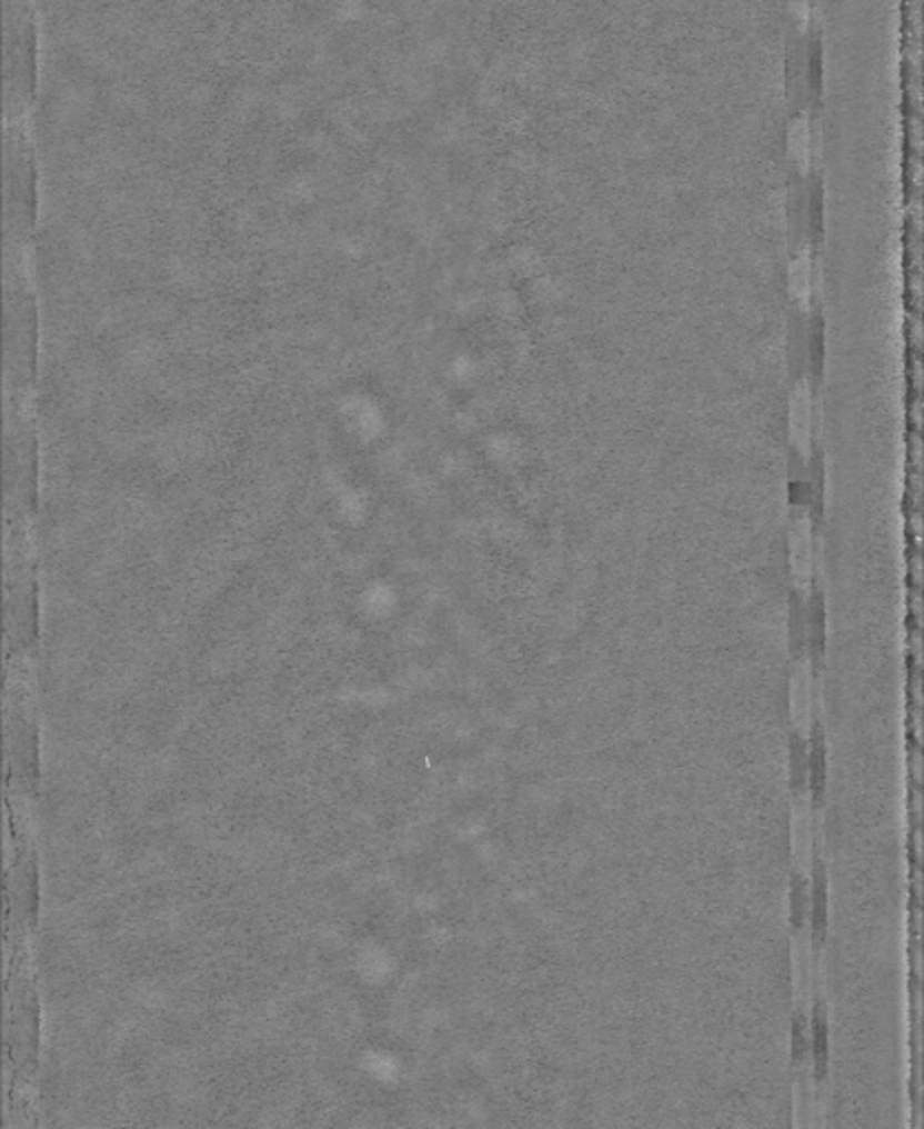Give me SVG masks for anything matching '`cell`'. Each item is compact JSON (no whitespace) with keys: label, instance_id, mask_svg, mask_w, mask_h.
I'll list each match as a JSON object with an SVG mask.
<instances>
[{"label":"cell","instance_id":"8","mask_svg":"<svg viewBox=\"0 0 924 1129\" xmlns=\"http://www.w3.org/2000/svg\"><path fill=\"white\" fill-rule=\"evenodd\" d=\"M790 1052L796 1066H803L810 1059V1026L807 1017L801 1010H794L790 1023Z\"/></svg>","mask_w":924,"mask_h":1129},{"label":"cell","instance_id":"3","mask_svg":"<svg viewBox=\"0 0 924 1129\" xmlns=\"http://www.w3.org/2000/svg\"><path fill=\"white\" fill-rule=\"evenodd\" d=\"M807 925L812 931L814 947L823 945L830 929V878L827 867L818 853H814L812 878H810V911Z\"/></svg>","mask_w":924,"mask_h":1129},{"label":"cell","instance_id":"7","mask_svg":"<svg viewBox=\"0 0 924 1129\" xmlns=\"http://www.w3.org/2000/svg\"><path fill=\"white\" fill-rule=\"evenodd\" d=\"M807 911H810V882L801 871H792L790 876V889H787V913H790V927L794 933L803 931L807 925Z\"/></svg>","mask_w":924,"mask_h":1129},{"label":"cell","instance_id":"4","mask_svg":"<svg viewBox=\"0 0 924 1129\" xmlns=\"http://www.w3.org/2000/svg\"><path fill=\"white\" fill-rule=\"evenodd\" d=\"M807 741V792L812 797V806L814 810L823 806L825 801V792H827V768H830V761H827V739H825V728L818 719L812 721L810 726V737L805 739Z\"/></svg>","mask_w":924,"mask_h":1129},{"label":"cell","instance_id":"1","mask_svg":"<svg viewBox=\"0 0 924 1129\" xmlns=\"http://www.w3.org/2000/svg\"><path fill=\"white\" fill-rule=\"evenodd\" d=\"M31 29H29V16L24 13V4L16 7L9 0L7 7V102L13 104L16 100H22V91H29L31 84L24 80V76L31 71Z\"/></svg>","mask_w":924,"mask_h":1129},{"label":"cell","instance_id":"6","mask_svg":"<svg viewBox=\"0 0 924 1129\" xmlns=\"http://www.w3.org/2000/svg\"><path fill=\"white\" fill-rule=\"evenodd\" d=\"M787 779L794 795L807 790V741L796 728L787 737Z\"/></svg>","mask_w":924,"mask_h":1129},{"label":"cell","instance_id":"2","mask_svg":"<svg viewBox=\"0 0 924 1129\" xmlns=\"http://www.w3.org/2000/svg\"><path fill=\"white\" fill-rule=\"evenodd\" d=\"M821 44L814 36H799L794 44L787 47V91L796 98L799 109L816 102L821 91Z\"/></svg>","mask_w":924,"mask_h":1129},{"label":"cell","instance_id":"5","mask_svg":"<svg viewBox=\"0 0 924 1129\" xmlns=\"http://www.w3.org/2000/svg\"><path fill=\"white\" fill-rule=\"evenodd\" d=\"M807 1026H810V1059H812V1068H814V1079L818 1083H823L830 1077L832 1041H830L827 1008L821 999H814Z\"/></svg>","mask_w":924,"mask_h":1129}]
</instances>
